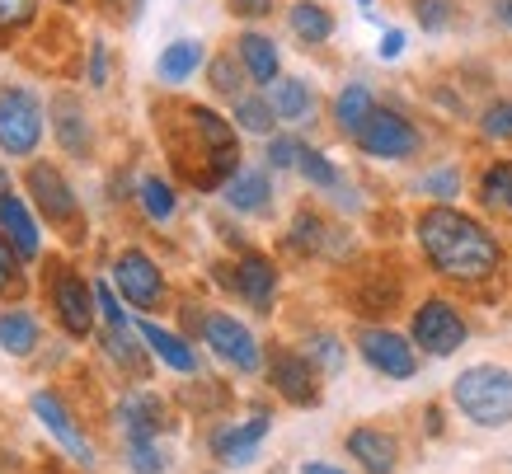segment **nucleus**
<instances>
[{"mask_svg": "<svg viewBox=\"0 0 512 474\" xmlns=\"http://www.w3.org/2000/svg\"><path fill=\"white\" fill-rule=\"evenodd\" d=\"M29 409L38 413V423H43V428L57 437V446H62L66 456H76L80 465H94V446L85 442V432L71 423V413L62 409V399L52 395V390H38V395L29 399Z\"/></svg>", "mask_w": 512, "mask_h": 474, "instance_id": "12", "label": "nucleus"}, {"mask_svg": "<svg viewBox=\"0 0 512 474\" xmlns=\"http://www.w3.org/2000/svg\"><path fill=\"white\" fill-rule=\"evenodd\" d=\"M10 287H19V254L0 235V291H10Z\"/></svg>", "mask_w": 512, "mask_h": 474, "instance_id": "42", "label": "nucleus"}, {"mask_svg": "<svg viewBox=\"0 0 512 474\" xmlns=\"http://www.w3.org/2000/svg\"><path fill=\"white\" fill-rule=\"evenodd\" d=\"M231 287L240 291L254 310H268L273 306V296H278V268H273L264 254H245V259L235 263Z\"/></svg>", "mask_w": 512, "mask_h": 474, "instance_id": "15", "label": "nucleus"}, {"mask_svg": "<svg viewBox=\"0 0 512 474\" xmlns=\"http://www.w3.org/2000/svg\"><path fill=\"white\" fill-rule=\"evenodd\" d=\"M52 310H57V320H62L66 334L85 338L94 329V310H99V301H94V291L85 287V277L71 273V268H62V273L52 277Z\"/></svg>", "mask_w": 512, "mask_h": 474, "instance_id": "9", "label": "nucleus"}, {"mask_svg": "<svg viewBox=\"0 0 512 474\" xmlns=\"http://www.w3.org/2000/svg\"><path fill=\"white\" fill-rule=\"evenodd\" d=\"M419 245L442 277L456 282H475L498 268V240L475 221V216L456 212V207H428L419 216Z\"/></svg>", "mask_w": 512, "mask_h": 474, "instance_id": "1", "label": "nucleus"}, {"mask_svg": "<svg viewBox=\"0 0 512 474\" xmlns=\"http://www.w3.org/2000/svg\"><path fill=\"white\" fill-rule=\"evenodd\" d=\"M268 104H273V113L278 118H287V123H301V118H311V108H315V94L306 80H273L268 85Z\"/></svg>", "mask_w": 512, "mask_h": 474, "instance_id": "23", "label": "nucleus"}, {"mask_svg": "<svg viewBox=\"0 0 512 474\" xmlns=\"http://www.w3.org/2000/svg\"><path fill=\"white\" fill-rule=\"evenodd\" d=\"M287 24H292V33L301 38V43H311V47L329 43V33H334V15H329L325 5H315V0H296Z\"/></svg>", "mask_w": 512, "mask_h": 474, "instance_id": "25", "label": "nucleus"}, {"mask_svg": "<svg viewBox=\"0 0 512 474\" xmlns=\"http://www.w3.org/2000/svg\"><path fill=\"white\" fill-rule=\"evenodd\" d=\"M480 127H484V137H512V99H498L480 118Z\"/></svg>", "mask_w": 512, "mask_h": 474, "instance_id": "39", "label": "nucleus"}, {"mask_svg": "<svg viewBox=\"0 0 512 474\" xmlns=\"http://www.w3.org/2000/svg\"><path fill=\"white\" fill-rule=\"evenodd\" d=\"M301 151H306L301 141L273 137V141H268V165H273V169H296V165H301Z\"/></svg>", "mask_w": 512, "mask_h": 474, "instance_id": "38", "label": "nucleus"}, {"mask_svg": "<svg viewBox=\"0 0 512 474\" xmlns=\"http://www.w3.org/2000/svg\"><path fill=\"white\" fill-rule=\"evenodd\" d=\"M118 423L127 442H156V432L165 428V409L156 395H127L118 404Z\"/></svg>", "mask_w": 512, "mask_h": 474, "instance_id": "18", "label": "nucleus"}, {"mask_svg": "<svg viewBox=\"0 0 512 474\" xmlns=\"http://www.w3.org/2000/svg\"><path fill=\"white\" fill-rule=\"evenodd\" d=\"M301 474H348V470L329 465V460H306V465H301Z\"/></svg>", "mask_w": 512, "mask_h": 474, "instance_id": "47", "label": "nucleus"}, {"mask_svg": "<svg viewBox=\"0 0 512 474\" xmlns=\"http://www.w3.org/2000/svg\"><path fill=\"white\" fill-rule=\"evenodd\" d=\"M240 57H231V52H221L217 62L207 66V76H212V90L226 94V99H240Z\"/></svg>", "mask_w": 512, "mask_h": 474, "instance_id": "31", "label": "nucleus"}, {"mask_svg": "<svg viewBox=\"0 0 512 474\" xmlns=\"http://www.w3.org/2000/svg\"><path fill=\"white\" fill-rule=\"evenodd\" d=\"M348 456H353L367 474H395L400 446H395V437L381 428H353L348 432Z\"/></svg>", "mask_w": 512, "mask_h": 474, "instance_id": "14", "label": "nucleus"}, {"mask_svg": "<svg viewBox=\"0 0 512 474\" xmlns=\"http://www.w3.org/2000/svg\"><path fill=\"white\" fill-rule=\"evenodd\" d=\"M357 352L367 357V367L390 376V381H409L419 371V357L409 348V338L390 334V329H362L357 334Z\"/></svg>", "mask_w": 512, "mask_h": 474, "instance_id": "8", "label": "nucleus"}, {"mask_svg": "<svg viewBox=\"0 0 512 474\" xmlns=\"http://www.w3.org/2000/svg\"><path fill=\"white\" fill-rule=\"evenodd\" d=\"M113 282H118V291H123L137 310H156L160 301H165V277H160V268L146 259L141 249H123V254H118Z\"/></svg>", "mask_w": 512, "mask_h": 474, "instance_id": "7", "label": "nucleus"}, {"mask_svg": "<svg viewBox=\"0 0 512 474\" xmlns=\"http://www.w3.org/2000/svg\"><path fill=\"white\" fill-rule=\"evenodd\" d=\"M235 57H240V66H245V76L254 80V85H273L278 80V43L268 38V33H240V43H235Z\"/></svg>", "mask_w": 512, "mask_h": 474, "instance_id": "19", "label": "nucleus"}, {"mask_svg": "<svg viewBox=\"0 0 512 474\" xmlns=\"http://www.w3.org/2000/svg\"><path fill=\"white\" fill-rule=\"evenodd\" d=\"M226 10L235 19H268L273 15V0H226Z\"/></svg>", "mask_w": 512, "mask_h": 474, "instance_id": "43", "label": "nucleus"}, {"mask_svg": "<svg viewBox=\"0 0 512 474\" xmlns=\"http://www.w3.org/2000/svg\"><path fill=\"white\" fill-rule=\"evenodd\" d=\"M292 245L306 249V254H315V249H329L320 216H315V212H301V216H296V221H292Z\"/></svg>", "mask_w": 512, "mask_h": 474, "instance_id": "35", "label": "nucleus"}, {"mask_svg": "<svg viewBox=\"0 0 512 474\" xmlns=\"http://www.w3.org/2000/svg\"><path fill=\"white\" fill-rule=\"evenodd\" d=\"M43 141V104L24 85H0V151L33 155Z\"/></svg>", "mask_w": 512, "mask_h": 474, "instance_id": "3", "label": "nucleus"}, {"mask_svg": "<svg viewBox=\"0 0 512 474\" xmlns=\"http://www.w3.org/2000/svg\"><path fill=\"white\" fill-rule=\"evenodd\" d=\"M202 338H207V348L217 352L221 362H231L235 371L259 367V343H254V334H249L240 320H231V315H207V320H202Z\"/></svg>", "mask_w": 512, "mask_h": 474, "instance_id": "10", "label": "nucleus"}, {"mask_svg": "<svg viewBox=\"0 0 512 474\" xmlns=\"http://www.w3.org/2000/svg\"><path fill=\"white\" fill-rule=\"evenodd\" d=\"M480 198L489 202V207H503V212H512V160H498V165L484 169Z\"/></svg>", "mask_w": 512, "mask_h": 474, "instance_id": "28", "label": "nucleus"}, {"mask_svg": "<svg viewBox=\"0 0 512 474\" xmlns=\"http://www.w3.org/2000/svg\"><path fill=\"white\" fill-rule=\"evenodd\" d=\"M296 169H301V174H306L315 188H339V169L329 165V155L311 151V146L301 151V165H296Z\"/></svg>", "mask_w": 512, "mask_h": 474, "instance_id": "34", "label": "nucleus"}, {"mask_svg": "<svg viewBox=\"0 0 512 474\" xmlns=\"http://www.w3.org/2000/svg\"><path fill=\"white\" fill-rule=\"evenodd\" d=\"M94 301H99V315L109 320V329H127V315H123V306H118V296H113L109 282L94 287Z\"/></svg>", "mask_w": 512, "mask_h": 474, "instance_id": "40", "label": "nucleus"}, {"mask_svg": "<svg viewBox=\"0 0 512 474\" xmlns=\"http://www.w3.org/2000/svg\"><path fill=\"white\" fill-rule=\"evenodd\" d=\"M10 193V174H5V165H0V198Z\"/></svg>", "mask_w": 512, "mask_h": 474, "instance_id": "48", "label": "nucleus"}, {"mask_svg": "<svg viewBox=\"0 0 512 474\" xmlns=\"http://www.w3.org/2000/svg\"><path fill=\"white\" fill-rule=\"evenodd\" d=\"M494 24L498 29H512V0H494Z\"/></svg>", "mask_w": 512, "mask_h": 474, "instance_id": "46", "label": "nucleus"}, {"mask_svg": "<svg viewBox=\"0 0 512 474\" xmlns=\"http://www.w3.org/2000/svg\"><path fill=\"white\" fill-rule=\"evenodd\" d=\"M456 409L480 428H503L512 423V371L508 367H470L451 385Z\"/></svg>", "mask_w": 512, "mask_h": 474, "instance_id": "2", "label": "nucleus"}, {"mask_svg": "<svg viewBox=\"0 0 512 474\" xmlns=\"http://www.w3.org/2000/svg\"><path fill=\"white\" fill-rule=\"evenodd\" d=\"M24 184H29V202L43 212V221H52V226H76L80 202H76V193H71V184H66L62 169L38 160V165H29Z\"/></svg>", "mask_w": 512, "mask_h": 474, "instance_id": "6", "label": "nucleus"}, {"mask_svg": "<svg viewBox=\"0 0 512 474\" xmlns=\"http://www.w3.org/2000/svg\"><path fill=\"white\" fill-rule=\"evenodd\" d=\"M52 127H57V141H62L66 155H90L94 151V132H90V118H85V108L71 99V94H62L57 104H52Z\"/></svg>", "mask_w": 512, "mask_h": 474, "instance_id": "17", "label": "nucleus"}, {"mask_svg": "<svg viewBox=\"0 0 512 474\" xmlns=\"http://www.w3.org/2000/svg\"><path fill=\"white\" fill-rule=\"evenodd\" d=\"M456 15V0H414V19L423 33H442Z\"/></svg>", "mask_w": 512, "mask_h": 474, "instance_id": "33", "label": "nucleus"}, {"mask_svg": "<svg viewBox=\"0 0 512 474\" xmlns=\"http://www.w3.org/2000/svg\"><path fill=\"white\" fill-rule=\"evenodd\" d=\"M268 428H273L268 413H254L240 428H217L212 432V456L226 460V465H249V460H254V446L268 437Z\"/></svg>", "mask_w": 512, "mask_h": 474, "instance_id": "13", "label": "nucleus"}, {"mask_svg": "<svg viewBox=\"0 0 512 474\" xmlns=\"http://www.w3.org/2000/svg\"><path fill=\"white\" fill-rule=\"evenodd\" d=\"M376 113V99L367 85H343L339 99H334V123L348 132V137H357L362 132V123Z\"/></svg>", "mask_w": 512, "mask_h": 474, "instance_id": "24", "label": "nucleus"}, {"mask_svg": "<svg viewBox=\"0 0 512 474\" xmlns=\"http://www.w3.org/2000/svg\"><path fill=\"white\" fill-rule=\"evenodd\" d=\"M57 5H80V0H57Z\"/></svg>", "mask_w": 512, "mask_h": 474, "instance_id": "49", "label": "nucleus"}, {"mask_svg": "<svg viewBox=\"0 0 512 474\" xmlns=\"http://www.w3.org/2000/svg\"><path fill=\"white\" fill-rule=\"evenodd\" d=\"M414 343H419L428 357H451V352L466 343V320L451 301H423L414 310Z\"/></svg>", "mask_w": 512, "mask_h": 474, "instance_id": "5", "label": "nucleus"}, {"mask_svg": "<svg viewBox=\"0 0 512 474\" xmlns=\"http://www.w3.org/2000/svg\"><path fill=\"white\" fill-rule=\"evenodd\" d=\"M0 348L10 352V357H29L38 348V320H33L29 310L0 315Z\"/></svg>", "mask_w": 512, "mask_h": 474, "instance_id": "26", "label": "nucleus"}, {"mask_svg": "<svg viewBox=\"0 0 512 474\" xmlns=\"http://www.w3.org/2000/svg\"><path fill=\"white\" fill-rule=\"evenodd\" d=\"M127 460H132V474H160L165 470V456H160L156 442H127Z\"/></svg>", "mask_w": 512, "mask_h": 474, "instance_id": "36", "label": "nucleus"}, {"mask_svg": "<svg viewBox=\"0 0 512 474\" xmlns=\"http://www.w3.org/2000/svg\"><path fill=\"white\" fill-rule=\"evenodd\" d=\"M273 123H278V113L268 104V94H240V99H235V127H245L254 137H268Z\"/></svg>", "mask_w": 512, "mask_h": 474, "instance_id": "27", "label": "nucleus"}, {"mask_svg": "<svg viewBox=\"0 0 512 474\" xmlns=\"http://www.w3.org/2000/svg\"><path fill=\"white\" fill-rule=\"evenodd\" d=\"M268 381L278 390L287 404H320V390H315V371H311V357H301V352H287L278 348L268 357Z\"/></svg>", "mask_w": 512, "mask_h": 474, "instance_id": "11", "label": "nucleus"}, {"mask_svg": "<svg viewBox=\"0 0 512 474\" xmlns=\"http://www.w3.org/2000/svg\"><path fill=\"white\" fill-rule=\"evenodd\" d=\"M423 193H433L437 202H456V193H461V174H456V165L428 174V179H423Z\"/></svg>", "mask_w": 512, "mask_h": 474, "instance_id": "37", "label": "nucleus"}, {"mask_svg": "<svg viewBox=\"0 0 512 474\" xmlns=\"http://www.w3.org/2000/svg\"><path fill=\"white\" fill-rule=\"evenodd\" d=\"M38 19V0H0V43L24 33Z\"/></svg>", "mask_w": 512, "mask_h": 474, "instance_id": "30", "label": "nucleus"}, {"mask_svg": "<svg viewBox=\"0 0 512 474\" xmlns=\"http://www.w3.org/2000/svg\"><path fill=\"white\" fill-rule=\"evenodd\" d=\"M306 357H311L320 371H329V376H339L343 371V343L334 334H315L311 343H306Z\"/></svg>", "mask_w": 512, "mask_h": 474, "instance_id": "32", "label": "nucleus"}, {"mask_svg": "<svg viewBox=\"0 0 512 474\" xmlns=\"http://www.w3.org/2000/svg\"><path fill=\"white\" fill-rule=\"evenodd\" d=\"M0 235L10 240V249H15L19 259H38V249H43V240H38V221H33V212L24 207L19 198H0Z\"/></svg>", "mask_w": 512, "mask_h": 474, "instance_id": "16", "label": "nucleus"}, {"mask_svg": "<svg viewBox=\"0 0 512 474\" xmlns=\"http://www.w3.org/2000/svg\"><path fill=\"white\" fill-rule=\"evenodd\" d=\"M94 5H99L104 15H113V19H127V24L146 10V0H94Z\"/></svg>", "mask_w": 512, "mask_h": 474, "instance_id": "44", "label": "nucleus"}, {"mask_svg": "<svg viewBox=\"0 0 512 474\" xmlns=\"http://www.w3.org/2000/svg\"><path fill=\"white\" fill-rule=\"evenodd\" d=\"M400 52H404V33L400 29H386V33H381V57H386V62H395Z\"/></svg>", "mask_w": 512, "mask_h": 474, "instance_id": "45", "label": "nucleus"}, {"mask_svg": "<svg viewBox=\"0 0 512 474\" xmlns=\"http://www.w3.org/2000/svg\"><path fill=\"white\" fill-rule=\"evenodd\" d=\"M137 202H141V212L151 216V221H170L174 216V188L165 184V179H141Z\"/></svg>", "mask_w": 512, "mask_h": 474, "instance_id": "29", "label": "nucleus"}, {"mask_svg": "<svg viewBox=\"0 0 512 474\" xmlns=\"http://www.w3.org/2000/svg\"><path fill=\"white\" fill-rule=\"evenodd\" d=\"M353 141L376 160H409L419 151V127L409 123L404 113H395V108H376Z\"/></svg>", "mask_w": 512, "mask_h": 474, "instance_id": "4", "label": "nucleus"}, {"mask_svg": "<svg viewBox=\"0 0 512 474\" xmlns=\"http://www.w3.org/2000/svg\"><path fill=\"white\" fill-rule=\"evenodd\" d=\"M137 334L146 338V348L156 352L165 367H174V371H198V357H193V348H188L184 338H174L170 329H160V324L141 320V324H137Z\"/></svg>", "mask_w": 512, "mask_h": 474, "instance_id": "20", "label": "nucleus"}, {"mask_svg": "<svg viewBox=\"0 0 512 474\" xmlns=\"http://www.w3.org/2000/svg\"><path fill=\"white\" fill-rule=\"evenodd\" d=\"M226 202L235 212H264L273 202V184H268L264 169H240L231 184H226Z\"/></svg>", "mask_w": 512, "mask_h": 474, "instance_id": "21", "label": "nucleus"}, {"mask_svg": "<svg viewBox=\"0 0 512 474\" xmlns=\"http://www.w3.org/2000/svg\"><path fill=\"white\" fill-rule=\"evenodd\" d=\"M357 5H362V10H367V5H372V0H357Z\"/></svg>", "mask_w": 512, "mask_h": 474, "instance_id": "50", "label": "nucleus"}, {"mask_svg": "<svg viewBox=\"0 0 512 474\" xmlns=\"http://www.w3.org/2000/svg\"><path fill=\"white\" fill-rule=\"evenodd\" d=\"M85 76H90L94 90H104V85H109V47L99 43V38L90 43V71H85Z\"/></svg>", "mask_w": 512, "mask_h": 474, "instance_id": "41", "label": "nucleus"}, {"mask_svg": "<svg viewBox=\"0 0 512 474\" xmlns=\"http://www.w3.org/2000/svg\"><path fill=\"white\" fill-rule=\"evenodd\" d=\"M198 66H202V43L198 38H179V43H170L160 52L156 76L165 80V85H184V80H193Z\"/></svg>", "mask_w": 512, "mask_h": 474, "instance_id": "22", "label": "nucleus"}]
</instances>
